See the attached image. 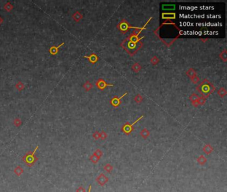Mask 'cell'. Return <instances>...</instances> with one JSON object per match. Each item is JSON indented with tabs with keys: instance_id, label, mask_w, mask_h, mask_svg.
Returning <instances> with one entry per match:
<instances>
[{
	"instance_id": "cell-6",
	"label": "cell",
	"mask_w": 227,
	"mask_h": 192,
	"mask_svg": "<svg viewBox=\"0 0 227 192\" xmlns=\"http://www.w3.org/2000/svg\"><path fill=\"white\" fill-rule=\"evenodd\" d=\"M96 181L98 183V184L100 185L101 186H104L106 184L107 182L109 181V178L107 177L106 175H105L104 174H101L98 176V177L96 178Z\"/></svg>"
},
{
	"instance_id": "cell-14",
	"label": "cell",
	"mask_w": 227,
	"mask_h": 192,
	"mask_svg": "<svg viewBox=\"0 0 227 192\" xmlns=\"http://www.w3.org/2000/svg\"><path fill=\"white\" fill-rule=\"evenodd\" d=\"M140 135L142 138L143 139H147V138H149V135H150V131H149L147 128H144L143 129H142V131L140 132Z\"/></svg>"
},
{
	"instance_id": "cell-2",
	"label": "cell",
	"mask_w": 227,
	"mask_h": 192,
	"mask_svg": "<svg viewBox=\"0 0 227 192\" xmlns=\"http://www.w3.org/2000/svg\"><path fill=\"white\" fill-rule=\"evenodd\" d=\"M39 149V146H36L34 151H28L27 153L22 157L23 161L27 165L28 167H32L37 162L38 157L36 155V152L37 149Z\"/></svg>"
},
{
	"instance_id": "cell-27",
	"label": "cell",
	"mask_w": 227,
	"mask_h": 192,
	"mask_svg": "<svg viewBox=\"0 0 227 192\" xmlns=\"http://www.w3.org/2000/svg\"><path fill=\"white\" fill-rule=\"evenodd\" d=\"M134 99L135 102L139 103L142 102V101H143V97H142V96L140 95V94H137V95L135 97Z\"/></svg>"
},
{
	"instance_id": "cell-19",
	"label": "cell",
	"mask_w": 227,
	"mask_h": 192,
	"mask_svg": "<svg viewBox=\"0 0 227 192\" xmlns=\"http://www.w3.org/2000/svg\"><path fill=\"white\" fill-rule=\"evenodd\" d=\"M186 75H187L190 78H192V77L197 75V73H196V71H194V69H192V68H190L188 71H186Z\"/></svg>"
},
{
	"instance_id": "cell-20",
	"label": "cell",
	"mask_w": 227,
	"mask_h": 192,
	"mask_svg": "<svg viewBox=\"0 0 227 192\" xmlns=\"http://www.w3.org/2000/svg\"><path fill=\"white\" fill-rule=\"evenodd\" d=\"M103 170H104L105 171H106L107 173H111V172L113 171V166H111V165L110 164V163H107V164L103 167Z\"/></svg>"
},
{
	"instance_id": "cell-29",
	"label": "cell",
	"mask_w": 227,
	"mask_h": 192,
	"mask_svg": "<svg viewBox=\"0 0 227 192\" xmlns=\"http://www.w3.org/2000/svg\"><path fill=\"white\" fill-rule=\"evenodd\" d=\"M93 154L96 155V156L98 157H99V158H101V157L103 155V152H102V151L101 150V149H97L96 150H95V151L94 152Z\"/></svg>"
},
{
	"instance_id": "cell-31",
	"label": "cell",
	"mask_w": 227,
	"mask_h": 192,
	"mask_svg": "<svg viewBox=\"0 0 227 192\" xmlns=\"http://www.w3.org/2000/svg\"><path fill=\"white\" fill-rule=\"evenodd\" d=\"M107 138V134L106 132H105L104 131H102L100 133V138L102 140H105Z\"/></svg>"
},
{
	"instance_id": "cell-36",
	"label": "cell",
	"mask_w": 227,
	"mask_h": 192,
	"mask_svg": "<svg viewBox=\"0 0 227 192\" xmlns=\"http://www.w3.org/2000/svg\"><path fill=\"white\" fill-rule=\"evenodd\" d=\"M3 22H4V19L0 16V25L3 23Z\"/></svg>"
},
{
	"instance_id": "cell-23",
	"label": "cell",
	"mask_w": 227,
	"mask_h": 192,
	"mask_svg": "<svg viewBox=\"0 0 227 192\" xmlns=\"http://www.w3.org/2000/svg\"><path fill=\"white\" fill-rule=\"evenodd\" d=\"M163 19H168V18H172L175 19V14L173 13H163Z\"/></svg>"
},
{
	"instance_id": "cell-37",
	"label": "cell",
	"mask_w": 227,
	"mask_h": 192,
	"mask_svg": "<svg viewBox=\"0 0 227 192\" xmlns=\"http://www.w3.org/2000/svg\"><path fill=\"white\" fill-rule=\"evenodd\" d=\"M91 185H89V190H88V192H91Z\"/></svg>"
},
{
	"instance_id": "cell-4",
	"label": "cell",
	"mask_w": 227,
	"mask_h": 192,
	"mask_svg": "<svg viewBox=\"0 0 227 192\" xmlns=\"http://www.w3.org/2000/svg\"><path fill=\"white\" fill-rule=\"evenodd\" d=\"M117 28L119 30L120 32H121L122 33H126L128 31L129 29L131 28H135V29H136L137 28H133V27L131 26L130 25L128 24V23L127 22V21H122L119 25H118Z\"/></svg>"
},
{
	"instance_id": "cell-24",
	"label": "cell",
	"mask_w": 227,
	"mask_h": 192,
	"mask_svg": "<svg viewBox=\"0 0 227 192\" xmlns=\"http://www.w3.org/2000/svg\"><path fill=\"white\" fill-rule=\"evenodd\" d=\"M13 124L16 127H20L21 124H22V121L19 118H15L14 120H13Z\"/></svg>"
},
{
	"instance_id": "cell-5",
	"label": "cell",
	"mask_w": 227,
	"mask_h": 192,
	"mask_svg": "<svg viewBox=\"0 0 227 192\" xmlns=\"http://www.w3.org/2000/svg\"><path fill=\"white\" fill-rule=\"evenodd\" d=\"M96 86H97V88L101 90H103L104 89H105L107 87H109V86H111V87L114 86L113 84H107V83L104 79H99L97 80V81L96 82Z\"/></svg>"
},
{
	"instance_id": "cell-16",
	"label": "cell",
	"mask_w": 227,
	"mask_h": 192,
	"mask_svg": "<svg viewBox=\"0 0 227 192\" xmlns=\"http://www.w3.org/2000/svg\"><path fill=\"white\" fill-rule=\"evenodd\" d=\"M83 88L85 90L86 92H89V90H91V88H93V85L91 84L90 81H87L83 85Z\"/></svg>"
},
{
	"instance_id": "cell-25",
	"label": "cell",
	"mask_w": 227,
	"mask_h": 192,
	"mask_svg": "<svg viewBox=\"0 0 227 192\" xmlns=\"http://www.w3.org/2000/svg\"><path fill=\"white\" fill-rule=\"evenodd\" d=\"M220 58L223 60L224 62H226L227 60V51L226 50H224L222 51L221 53L220 54Z\"/></svg>"
},
{
	"instance_id": "cell-9",
	"label": "cell",
	"mask_w": 227,
	"mask_h": 192,
	"mask_svg": "<svg viewBox=\"0 0 227 192\" xmlns=\"http://www.w3.org/2000/svg\"><path fill=\"white\" fill-rule=\"evenodd\" d=\"M64 45V43H61V44H60V45H59L58 46H55V45H53V46H51L50 48H49V53H50L51 55H53V56L57 54L58 51H59V48H60V47H61L62 45Z\"/></svg>"
},
{
	"instance_id": "cell-12",
	"label": "cell",
	"mask_w": 227,
	"mask_h": 192,
	"mask_svg": "<svg viewBox=\"0 0 227 192\" xmlns=\"http://www.w3.org/2000/svg\"><path fill=\"white\" fill-rule=\"evenodd\" d=\"M13 172H14L15 175L19 177V176H21V175L23 174V168L21 166H17V167H15V168L13 170Z\"/></svg>"
},
{
	"instance_id": "cell-30",
	"label": "cell",
	"mask_w": 227,
	"mask_h": 192,
	"mask_svg": "<svg viewBox=\"0 0 227 192\" xmlns=\"http://www.w3.org/2000/svg\"><path fill=\"white\" fill-rule=\"evenodd\" d=\"M206 99L207 98L205 97H199V99H198V102H199V104L202 105H204L206 102Z\"/></svg>"
},
{
	"instance_id": "cell-15",
	"label": "cell",
	"mask_w": 227,
	"mask_h": 192,
	"mask_svg": "<svg viewBox=\"0 0 227 192\" xmlns=\"http://www.w3.org/2000/svg\"><path fill=\"white\" fill-rule=\"evenodd\" d=\"M4 9H5L6 11L9 12V11H11V10L13 9V6L10 3V2H8V3H6V4L4 6Z\"/></svg>"
},
{
	"instance_id": "cell-7",
	"label": "cell",
	"mask_w": 227,
	"mask_h": 192,
	"mask_svg": "<svg viewBox=\"0 0 227 192\" xmlns=\"http://www.w3.org/2000/svg\"><path fill=\"white\" fill-rule=\"evenodd\" d=\"M127 94H128V93L126 92V93H124V94H123V95H122L121 97H117V96L113 97V98L111 99V101H110V102H111V104L113 106L115 107H116L119 106L121 102V99H123V97H125V95H127Z\"/></svg>"
},
{
	"instance_id": "cell-10",
	"label": "cell",
	"mask_w": 227,
	"mask_h": 192,
	"mask_svg": "<svg viewBox=\"0 0 227 192\" xmlns=\"http://www.w3.org/2000/svg\"><path fill=\"white\" fill-rule=\"evenodd\" d=\"M203 150L206 155H210V153L213 151V147L210 146V144H206L203 147Z\"/></svg>"
},
{
	"instance_id": "cell-34",
	"label": "cell",
	"mask_w": 227,
	"mask_h": 192,
	"mask_svg": "<svg viewBox=\"0 0 227 192\" xmlns=\"http://www.w3.org/2000/svg\"><path fill=\"white\" fill-rule=\"evenodd\" d=\"M76 192H86V190L83 187L80 186L78 189H77Z\"/></svg>"
},
{
	"instance_id": "cell-3",
	"label": "cell",
	"mask_w": 227,
	"mask_h": 192,
	"mask_svg": "<svg viewBox=\"0 0 227 192\" xmlns=\"http://www.w3.org/2000/svg\"><path fill=\"white\" fill-rule=\"evenodd\" d=\"M143 117H144L143 116H141V117L138 118L137 120H135V121L134 122L132 123V124H130V123H125V125H123V127H122V131H123V132L125 133V134L127 135H128L130 134L133 131V129H134L133 125H134L136 123H137L138 121H140V120H141L142 118H143Z\"/></svg>"
},
{
	"instance_id": "cell-28",
	"label": "cell",
	"mask_w": 227,
	"mask_h": 192,
	"mask_svg": "<svg viewBox=\"0 0 227 192\" xmlns=\"http://www.w3.org/2000/svg\"><path fill=\"white\" fill-rule=\"evenodd\" d=\"M158 62H159V60H158V58L156 57V56H154L152 58V59L151 60V63L153 65H156V64H158Z\"/></svg>"
},
{
	"instance_id": "cell-1",
	"label": "cell",
	"mask_w": 227,
	"mask_h": 192,
	"mask_svg": "<svg viewBox=\"0 0 227 192\" xmlns=\"http://www.w3.org/2000/svg\"><path fill=\"white\" fill-rule=\"evenodd\" d=\"M197 90L202 95V97L207 98L212 92H214L215 88L208 79H204L203 82L197 86Z\"/></svg>"
},
{
	"instance_id": "cell-33",
	"label": "cell",
	"mask_w": 227,
	"mask_h": 192,
	"mask_svg": "<svg viewBox=\"0 0 227 192\" xmlns=\"http://www.w3.org/2000/svg\"><path fill=\"white\" fill-rule=\"evenodd\" d=\"M190 79H191L192 82L193 83V84H197L198 82H199V78L198 77L197 75H195V76L192 77Z\"/></svg>"
},
{
	"instance_id": "cell-26",
	"label": "cell",
	"mask_w": 227,
	"mask_h": 192,
	"mask_svg": "<svg viewBox=\"0 0 227 192\" xmlns=\"http://www.w3.org/2000/svg\"><path fill=\"white\" fill-rule=\"evenodd\" d=\"M199 98V96L197 94V93H192L191 95L189 97V99L192 102H193V101H197Z\"/></svg>"
},
{
	"instance_id": "cell-13",
	"label": "cell",
	"mask_w": 227,
	"mask_h": 192,
	"mask_svg": "<svg viewBox=\"0 0 227 192\" xmlns=\"http://www.w3.org/2000/svg\"><path fill=\"white\" fill-rule=\"evenodd\" d=\"M197 161L198 163L201 166H204V165L207 163V159L203 155H201L197 159Z\"/></svg>"
},
{
	"instance_id": "cell-21",
	"label": "cell",
	"mask_w": 227,
	"mask_h": 192,
	"mask_svg": "<svg viewBox=\"0 0 227 192\" xmlns=\"http://www.w3.org/2000/svg\"><path fill=\"white\" fill-rule=\"evenodd\" d=\"M218 94L220 95V97H224L226 96L227 94V92H226V90L225 88H220L219 90L218 91Z\"/></svg>"
},
{
	"instance_id": "cell-17",
	"label": "cell",
	"mask_w": 227,
	"mask_h": 192,
	"mask_svg": "<svg viewBox=\"0 0 227 192\" xmlns=\"http://www.w3.org/2000/svg\"><path fill=\"white\" fill-rule=\"evenodd\" d=\"M100 159L101 158L98 157L97 156H96L95 155H94V154L91 155V156L89 157L90 161H91L92 163H95V164H96V163H97L99 162V161L100 160Z\"/></svg>"
},
{
	"instance_id": "cell-8",
	"label": "cell",
	"mask_w": 227,
	"mask_h": 192,
	"mask_svg": "<svg viewBox=\"0 0 227 192\" xmlns=\"http://www.w3.org/2000/svg\"><path fill=\"white\" fill-rule=\"evenodd\" d=\"M84 58H87V59L89 60V62H91V64H96V63L98 62V60H99L98 56L95 54V53H91V54L89 56H84Z\"/></svg>"
},
{
	"instance_id": "cell-22",
	"label": "cell",
	"mask_w": 227,
	"mask_h": 192,
	"mask_svg": "<svg viewBox=\"0 0 227 192\" xmlns=\"http://www.w3.org/2000/svg\"><path fill=\"white\" fill-rule=\"evenodd\" d=\"M132 69H133V71H135V72H136V73H137V72H139V71L141 69V66L139 64H138V63H137V64H135L134 65H133Z\"/></svg>"
},
{
	"instance_id": "cell-35",
	"label": "cell",
	"mask_w": 227,
	"mask_h": 192,
	"mask_svg": "<svg viewBox=\"0 0 227 192\" xmlns=\"http://www.w3.org/2000/svg\"><path fill=\"white\" fill-rule=\"evenodd\" d=\"M192 105H193L194 107H198L199 105V102H198V101H195L192 102Z\"/></svg>"
},
{
	"instance_id": "cell-32",
	"label": "cell",
	"mask_w": 227,
	"mask_h": 192,
	"mask_svg": "<svg viewBox=\"0 0 227 192\" xmlns=\"http://www.w3.org/2000/svg\"><path fill=\"white\" fill-rule=\"evenodd\" d=\"M93 138H94V139H95V140H99V138H100V132H99V131H95V132H94V133H93Z\"/></svg>"
},
{
	"instance_id": "cell-11",
	"label": "cell",
	"mask_w": 227,
	"mask_h": 192,
	"mask_svg": "<svg viewBox=\"0 0 227 192\" xmlns=\"http://www.w3.org/2000/svg\"><path fill=\"white\" fill-rule=\"evenodd\" d=\"M72 18L73 19V20L75 21L76 22H79L81 19H82L83 18V15L79 12V11H76L75 13H74L72 15Z\"/></svg>"
},
{
	"instance_id": "cell-18",
	"label": "cell",
	"mask_w": 227,
	"mask_h": 192,
	"mask_svg": "<svg viewBox=\"0 0 227 192\" xmlns=\"http://www.w3.org/2000/svg\"><path fill=\"white\" fill-rule=\"evenodd\" d=\"M15 88L18 90L19 92H21L23 90H24L25 85L21 81H18L17 84H15Z\"/></svg>"
}]
</instances>
